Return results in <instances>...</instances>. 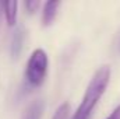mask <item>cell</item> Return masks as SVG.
Wrapping results in <instances>:
<instances>
[{"label": "cell", "mask_w": 120, "mask_h": 119, "mask_svg": "<svg viewBox=\"0 0 120 119\" xmlns=\"http://www.w3.org/2000/svg\"><path fill=\"white\" fill-rule=\"evenodd\" d=\"M109 81H110V67L108 64L98 67L94 76L91 77L90 84L85 88L80 107L77 108V111L74 112L71 119H90L94 108L101 101L102 95L105 94V91L108 88Z\"/></svg>", "instance_id": "6da1fadb"}, {"label": "cell", "mask_w": 120, "mask_h": 119, "mask_svg": "<svg viewBox=\"0 0 120 119\" xmlns=\"http://www.w3.org/2000/svg\"><path fill=\"white\" fill-rule=\"evenodd\" d=\"M48 67H49L48 53L41 48L35 49L31 53L30 59L27 62V67H25V79L30 83V86L39 87L43 84L46 79Z\"/></svg>", "instance_id": "7a4b0ae2"}, {"label": "cell", "mask_w": 120, "mask_h": 119, "mask_svg": "<svg viewBox=\"0 0 120 119\" xmlns=\"http://www.w3.org/2000/svg\"><path fill=\"white\" fill-rule=\"evenodd\" d=\"M59 7H60L59 0H49L43 4V11H42V25L43 27H48L55 21Z\"/></svg>", "instance_id": "3957f363"}, {"label": "cell", "mask_w": 120, "mask_h": 119, "mask_svg": "<svg viewBox=\"0 0 120 119\" xmlns=\"http://www.w3.org/2000/svg\"><path fill=\"white\" fill-rule=\"evenodd\" d=\"M24 41H25V31L22 27H18L14 31L13 38H11V44H10V52H11V56L14 59H17L20 56L22 46H24Z\"/></svg>", "instance_id": "277c9868"}, {"label": "cell", "mask_w": 120, "mask_h": 119, "mask_svg": "<svg viewBox=\"0 0 120 119\" xmlns=\"http://www.w3.org/2000/svg\"><path fill=\"white\" fill-rule=\"evenodd\" d=\"M0 4H1L4 17H6V21H7V25H8V27H14L15 23H17L18 3L13 0V1H4V3H0Z\"/></svg>", "instance_id": "5b68a950"}, {"label": "cell", "mask_w": 120, "mask_h": 119, "mask_svg": "<svg viewBox=\"0 0 120 119\" xmlns=\"http://www.w3.org/2000/svg\"><path fill=\"white\" fill-rule=\"evenodd\" d=\"M43 109H45L43 102L41 99H36L27 107V109L24 111L21 119H41L42 115H43Z\"/></svg>", "instance_id": "8992f818"}, {"label": "cell", "mask_w": 120, "mask_h": 119, "mask_svg": "<svg viewBox=\"0 0 120 119\" xmlns=\"http://www.w3.org/2000/svg\"><path fill=\"white\" fill-rule=\"evenodd\" d=\"M70 112H71L70 104H68V102H63L61 105L57 107V109L55 111V114H53L52 119H68Z\"/></svg>", "instance_id": "52a82bcc"}, {"label": "cell", "mask_w": 120, "mask_h": 119, "mask_svg": "<svg viewBox=\"0 0 120 119\" xmlns=\"http://www.w3.org/2000/svg\"><path fill=\"white\" fill-rule=\"evenodd\" d=\"M24 6H25V8H27L30 13H35V11L38 10V7L41 6V3H39L38 0H27V1L24 3Z\"/></svg>", "instance_id": "ba28073f"}, {"label": "cell", "mask_w": 120, "mask_h": 119, "mask_svg": "<svg viewBox=\"0 0 120 119\" xmlns=\"http://www.w3.org/2000/svg\"><path fill=\"white\" fill-rule=\"evenodd\" d=\"M106 119H120V105L116 107V108L113 109V112H112Z\"/></svg>", "instance_id": "9c48e42d"}, {"label": "cell", "mask_w": 120, "mask_h": 119, "mask_svg": "<svg viewBox=\"0 0 120 119\" xmlns=\"http://www.w3.org/2000/svg\"><path fill=\"white\" fill-rule=\"evenodd\" d=\"M119 51H120V41H119Z\"/></svg>", "instance_id": "30bf717a"}, {"label": "cell", "mask_w": 120, "mask_h": 119, "mask_svg": "<svg viewBox=\"0 0 120 119\" xmlns=\"http://www.w3.org/2000/svg\"><path fill=\"white\" fill-rule=\"evenodd\" d=\"M0 8H1V4H0Z\"/></svg>", "instance_id": "8fae6325"}]
</instances>
